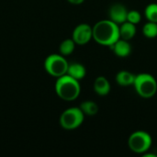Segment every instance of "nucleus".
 Masks as SVG:
<instances>
[{
	"mask_svg": "<svg viewBox=\"0 0 157 157\" xmlns=\"http://www.w3.org/2000/svg\"><path fill=\"white\" fill-rule=\"evenodd\" d=\"M93 40L102 45L111 47L120 37V25L109 18L97 22L93 27Z\"/></svg>",
	"mask_w": 157,
	"mask_h": 157,
	"instance_id": "f257e3e1",
	"label": "nucleus"
},
{
	"mask_svg": "<svg viewBox=\"0 0 157 157\" xmlns=\"http://www.w3.org/2000/svg\"><path fill=\"white\" fill-rule=\"evenodd\" d=\"M56 95L64 101L75 100L81 92L79 81L67 74L57 78L54 86Z\"/></svg>",
	"mask_w": 157,
	"mask_h": 157,
	"instance_id": "f03ea898",
	"label": "nucleus"
},
{
	"mask_svg": "<svg viewBox=\"0 0 157 157\" xmlns=\"http://www.w3.org/2000/svg\"><path fill=\"white\" fill-rule=\"evenodd\" d=\"M136 93L143 98H151L157 92V81L154 75L142 73L135 75L133 83Z\"/></svg>",
	"mask_w": 157,
	"mask_h": 157,
	"instance_id": "7ed1b4c3",
	"label": "nucleus"
},
{
	"mask_svg": "<svg viewBox=\"0 0 157 157\" xmlns=\"http://www.w3.org/2000/svg\"><path fill=\"white\" fill-rule=\"evenodd\" d=\"M43 65L45 71L51 76L58 78L67 74L69 63L65 59V56L62 55L61 53H52L46 57Z\"/></svg>",
	"mask_w": 157,
	"mask_h": 157,
	"instance_id": "20e7f679",
	"label": "nucleus"
},
{
	"mask_svg": "<svg viewBox=\"0 0 157 157\" xmlns=\"http://www.w3.org/2000/svg\"><path fill=\"white\" fill-rule=\"evenodd\" d=\"M85 114L80 108L73 107L65 109L60 116V125L63 130L73 131L79 128L85 120Z\"/></svg>",
	"mask_w": 157,
	"mask_h": 157,
	"instance_id": "39448f33",
	"label": "nucleus"
},
{
	"mask_svg": "<svg viewBox=\"0 0 157 157\" xmlns=\"http://www.w3.org/2000/svg\"><path fill=\"white\" fill-rule=\"evenodd\" d=\"M152 136L144 131H136L132 132L128 139L129 148L135 154L144 155L152 146Z\"/></svg>",
	"mask_w": 157,
	"mask_h": 157,
	"instance_id": "423d86ee",
	"label": "nucleus"
},
{
	"mask_svg": "<svg viewBox=\"0 0 157 157\" xmlns=\"http://www.w3.org/2000/svg\"><path fill=\"white\" fill-rule=\"evenodd\" d=\"M72 39L76 45H85L93 40V29L87 23H81L77 25L72 34Z\"/></svg>",
	"mask_w": 157,
	"mask_h": 157,
	"instance_id": "0eeeda50",
	"label": "nucleus"
},
{
	"mask_svg": "<svg viewBox=\"0 0 157 157\" xmlns=\"http://www.w3.org/2000/svg\"><path fill=\"white\" fill-rule=\"evenodd\" d=\"M128 9L121 3L112 5L109 9V18L118 25H121L127 21Z\"/></svg>",
	"mask_w": 157,
	"mask_h": 157,
	"instance_id": "6e6552de",
	"label": "nucleus"
},
{
	"mask_svg": "<svg viewBox=\"0 0 157 157\" xmlns=\"http://www.w3.org/2000/svg\"><path fill=\"white\" fill-rule=\"evenodd\" d=\"M110 49L114 52V53L118 57H121V58L128 57L132 52V46L129 40H123L121 38L110 47Z\"/></svg>",
	"mask_w": 157,
	"mask_h": 157,
	"instance_id": "1a4fd4ad",
	"label": "nucleus"
},
{
	"mask_svg": "<svg viewBox=\"0 0 157 157\" xmlns=\"http://www.w3.org/2000/svg\"><path fill=\"white\" fill-rule=\"evenodd\" d=\"M111 86L109 81L105 76H98L94 81V91L97 95L104 97L110 92Z\"/></svg>",
	"mask_w": 157,
	"mask_h": 157,
	"instance_id": "9d476101",
	"label": "nucleus"
},
{
	"mask_svg": "<svg viewBox=\"0 0 157 157\" xmlns=\"http://www.w3.org/2000/svg\"><path fill=\"white\" fill-rule=\"evenodd\" d=\"M67 75H70L71 77L80 81L85 78V76L86 75V69L80 63H69L68 69H67Z\"/></svg>",
	"mask_w": 157,
	"mask_h": 157,
	"instance_id": "9b49d317",
	"label": "nucleus"
},
{
	"mask_svg": "<svg viewBox=\"0 0 157 157\" xmlns=\"http://www.w3.org/2000/svg\"><path fill=\"white\" fill-rule=\"evenodd\" d=\"M137 29L136 25L130 23L128 21H125L124 23L120 25V37L121 39L126 40H131L132 39L134 38L136 35Z\"/></svg>",
	"mask_w": 157,
	"mask_h": 157,
	"instance_id": "f8f14e48",
	"label": "nucleus"
},
{
	"mask_svg": "<svg viewBox=\"0 0 157 157\" xmlns=\"http://www.w3.org/2000/svg\"><path fill=\"white\" fill-rule=\"evenodd\" d=\"M135 75L129 71H120L116 75V82L119 86H133L134 80H135Z\"/></svg>",
	"mask_w": 157,
	"mask_h": 157,
	"instance_id": "ddd939ff",
	"label": "nucleus"
},
{
	"mask_svg": "<svg viewBox=\"0 0 157 157\" xmlns=\"http://www.w3.org/2000/svg\"><path fill=\"white\" fill-rule=\"evenodd\" d=\"M79 108L86 116H95L98 114L99 110L98 105L95 101H91V100H86L82 102Z\"/></svg>",
	"mask_w": 157,
	"mask_h": 157,
	"instance_id": "4468645a",
	"label": "nucleus"
},
{
	"mask_svg": "<svg viewBox=\"0 0 157 157\" xmlns=\"http://www.w3.org/2000/svg\"><path fill=\"white\" fill-rule=\"evenodd\" d=\"M75 45H76V43L75 42V40L72 38L65 39L61 42L60 47H59V52L63 56L71 55L75 49Z\"/></svg>",
	"mask_w": 157,
	"mask_h": 157,
	"instance_id": "2eb2a0df",
	"label": "nucleus"
},
{
	"mask_svg": "<svg viewBox=\"0 0 157 157\" xmlns=\"http://www.w3.org/2000/svg\"><path fill=\"white\" fill-rule=\"evenodd\" d=\"M143 33L148 39H155L157 37V23L147 21L143 27Z\"/></svg>",
	"mask_w": 157,
	"mask_h": 157,
	"instance_id": "dca6fc26",
	"label": "nucleus"
},
{
	"mask_svg": "<svg viewBox=\"0 0 157 157\" xmlns=\"http://www.w3.org/2000/svg\"><path fill=\"white\" fill-rule=\"evenodd\" d=\"M144 17L147 21L157 23V3H151L145 7Z\"/></svg>",
	"mask_w": 157,
	"mask_h": 157,
	"instance_id": "f3484780",
	"label": "nucleus"
},
{
	"mask_svg": "<svg viewBox=\"0 0 157 157\" xmlns=\"http://www.w3.org/2000/svg\"><path fill=\"white\" fill-rule=\"evenodd\" d=\"M142 20V15L138 10H129L127 14V21L137 25Z\"/></svg>",
	"mask_w": 157,
	"mask_h": 157,
	"instance_id": "a211bd4d",
	"label": "nucleus"
},
{
	"mask_svg": "<svg viewBox=\"0 0 157 157\" xmlns=\"http://www.w3.org/2000/svg\"><path fill=\"white\" fill-rule=\"evenodd\" d=\"M72 5H81L85 2V0H67Z\"/></svg>",
	"mask_w": 157,
	"mask_h": 157,
	"instance_id": "6ab92c4d",
	"label": "nucleus"
}]
</instances>
